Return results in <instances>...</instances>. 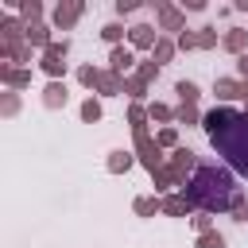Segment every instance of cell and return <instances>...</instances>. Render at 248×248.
<instances>
[{
	"mask_svg": "<svg viewBox=\"0 0 248 248\" xmlns=\"http://www.w3.org/2000/svg\"><path fill=\"white\" fill-rule=\"evenodd\" d=\"M163 213L167 217H190L194 213V202L186 194H170V198H163Z\"/></svg>",
	"mask_w": 248,
	"mask_h": 248,
	"instance_id": "9a60e30c",
	"label": "cell"
},
{
	"mask_svg": "<svg viewBox=\"0 0 248 248\" xmlns=\"http://www.w3.org/2000/svg\"><path fill=\"white\" fill-rule=\"evenodd\" d=\"M198 248H225V236L213 229V232H202L198 236Z\"/></svg>",
	"mask_w": 248,
	"mask_h": 248,
	"instance_id": "d590c367",
	"label": "cell"
},
{
	"mask_svg": "<svg viewBox=\"0 0 248 248\" xmlns=\"http://www.w3.org/2000/svg\"><path fill=\"white\" fill-rule=\"evenodd\" d=\"M124 35H128V27H120V23H105L101 27V39L108 46H124Z\"/></svg>",
	"mask_w": 248,
	"mask_h": 248,
	"instance_id": "83f0119b",
	"label": "cell"
},
{
	"mask_svg": "<svg viewBox=\"0 0 248 248\" xmlns=\"http://www.w3.org/2000/svg\"><path fill=\"white\" fill-rule=\"evenodd\" d=\"M155 23H159V31H186V12L182 8H174V4H167V0H159L155 4Z\"/></svg>",
	"mask_w": 248,
	"mask_h": 248,
	"instance_id": "5b68a950",
	"label": "cell"
},
{
	"mask_svg": "<svg viewBox=\"0 0 248 248\" xmlns=\"http://www.w3.org/2000/svg\"><path fill=\"white\" fill-rule=\"evenodd\" d=\"M174 120H178V124H198V128H202V112H198V105H182V101H178Z\"/></svg>",
	"mask_w": 248,
	"mask_h": 248,
	"instance_id": "f546056e",
	"label": "cell"
},
{
	"mask_svg": "<svg viewBox=\"0 0 248 248\" xmlns=\"http://www.w3.org/2000/svg\"><path fill=\"white\" fill-rule=\"evenodd\" d=\"M39 70H43L50 81H62V78H66V62H62V58H39Z\"/></svg>",
	"mask_w": 248,
	"mask_h": 248,
	"instance_id": "d4e9b609",
	"label": "cell"
},
{
	"mask_svg": "<svg viewBox=\"0 0 248 248\" xmlns=\"http://www.w3.org/2000/svg\"><path fill=\"white\" fill-rule=\"evenodd\" d=\"M232 112H236L232 105H213L209 112H202V132H205V136H217V132L232 120Z\"/></svg>",
	"mask_w": 248,
	"mask_h": 248,
	"instance_id": "9c48e42d",
	"label": "cell"
},
{
	"mask_svg": "<svg viewBox=\"0 0 248 248\" xmlns=\"http://www.w3.org/2000/svg\"><path fill=\"white\" fill-rule=\"evenodd\" d=\"M19 112V93L16 89H8L4 93V101H0V116H16Z\"/></svg>",
	"mask_w": 248,
	"mask_h": 248,
	"instance_id": "d6a6232c",
	"label": "cell"
},
{
	"mask_svg": "<svg viewBox=\"0 0 248 248\" xmlns=\"http://www.w3.org/2000/svg\"><path fill=\"white\" fill-rule=\"evenodd\" d=\"M174 50H178V43L163 35V39L155 43V50H151V62H155V66H163V62H170V58H174Z\"/></svg>",
	"mask_w": 248,
	"mask_h": 248,
	"instance_id": "d6986e66",
	"label": "cell"
},
{
	"mask_svg": "<svg viewBox=\"0 0 248 248\" xmlns=\"http://www.w3.org/2000/svg\"><path fill=\"white\" fill-rule=\"evenodd\" d=\"M19 19L31 27V23H43V4L39 0H19Z\"/></svg>",
	"mask_w": 248,
	"mask_h": 248,
	"instance_id": "603a6c76",
	"label": "cell"
},
{
	"mask_svg": "<svg viewBox=\"0 0 248 248\" xmlns=\"http://www.w3.org/2000/svg\"><path fill=\"white\" fill-rule=\"evenodd\" d=\"M221 50L244 58V54H248V27H229V31L221 35Z\"/></svg>",
	"mask_w": 248,
	"mask_h": 248,
	"instance_id": "7c38bea8",
	"label": "cell"
},
{
	"mask_svg": "<svg viewBox=\"0 0 248 248\" xmlns=\"http://www.w3.org/2000/svg\"><path fill=\"white\" fill-rule=\"evenodd\" d=\"M186 12H205V0H182Z\"/></svg>",
	"mask_w": 248,
	"mask_h": 248,
	"instance_id": "ab89813d",
	"label": "cell"
},
{
	"mask_svg": "<svg viewBox=\"0 0 248 248\" xmlns=\"http://www.w3.org/2000/svg\"><path fill=\"white\" fill-rule=\"evenodd\" d=\"M66 54H70V43H66V39H54V43L43 50V58H62V62H66Z\"/></svg>",
	"mask_w": 248,
	"mask_h": 248,
	"instance_id": "836d02e7",
	"label": "cell"
},
{
	"mask_svg": "<svg viewBox=\"0 0 248 248\" xmlns=\"http://www.w3.org/2000/svg\"><path fill=\"white\" fill-rule=\"evenodd\" d=\"M136 78H140V81H147V85H151V81H155V78H159V66H155V62H140V66H136Z\"/></svg>",
	"mask_w": 248,
	"mask_h": 248,
	"instance_id": "e575fe53",
	"label": "cell"
},
{
	"mask_svg": "<svg viewBox=\"0 0 248 248\" xmlns=\"http://www.w3.org/2000/svg\"><path fill=\"white\" fill-rule=\"evenodd\" d=\"M78 81H81L85 89H97V85H101V70H97L93 62H81V66H78Z\"/></svg>",
	"mask_w": 248,
	"mask_h": 248,
	"instance_id": "484cf974",
	"label": "cell"
},
{
	"mask_svg": "<svg viewBox=\"0 0 248 248\" xmlns=\"http://www.w3.org/2000/svg\"><path fill=\"white\" fill-rule=\"evenodd\" d=\"M66 101H70L66 81H46L43 85V108H66Z\"/></svg>",
	"mask_w": 248,
	"mask_h": 248,
	"instance_id": "4fadbf2b",
	"label": "cell"
},
{
	"mask_svg": "<svg viewBox=\"0 0 248 248\" xmlns=\"http://www.w3.org/2000/svg\"><path fill=\"white\" fill-rule=\"evenodd\" d=\"M244 112H248V108H244Z\"/></svg>",
	"mask_w": 248,
	"mask_h": 248,
	"instance_id": "7bdbcfd3",
	"label": "cell"
},
{
	"mask_svg": "<svg viewBox=\"0 0 248 248\" xmlns=\"http://www.w3.org/2000/svg\"><path fill=\"white\" fill-rule=\"evenodd\" d=\"M155 140H159V147H163V151H174V147H182V143H178V128H174V124L159 128V132H155Z\"/></svg>",
	"mask_w": 248,
	"mask_h": 248,
	"instance_id": "4dcf8cb0",
	"label": "cell"
},
{
	"mask_svg": "<svg viewBox=\"0 0 248 248\" xmlns=\"http://www.w3.org/2000/svg\"><path fill=\"white\" fill-rule=\"evenodd\" d=\"M101 97H124V78L112 74V70H101V85H97Z\"/></svg>",
	"mask_w": 248,
	"mask_h": 248,
	"instance_id": "e0dca14e",
	"label": "cell"
},
{
	"mask_svg": "<svg viewBox=\"0 0 248 248\" xmlns=\"http://www.w3.org/2000/svg\"><path fill=\"white\" fill-rule=\"evenodd\" d=\"M78 112H81V120H85V124H97V120L105 116V108H101V101H97V97H85Z\"/></svg>",
	"mask_w": 248,
	"mask_h": 248,
	"instance_id": "4316f807",
	"label": "cell"
},
{
	"mask_svg": "<svg viewBox=\"0 0 248 248\" xmlns=\"http://www.w3.org/2000/svg\"><path fill=\"white\" fill-rule=\"evenodd\" d=\"M124 97H128V101H136V105H143V97H147V81H140L136 74H132V78H124Z\"/></svg>",
	"mask_w": 248,
	"mask_h": 248,
	"instance_id": "cb8c5ba5",
	"label": "cell"
},
{
	"mask_svg": "<svg viewBox=\"0 0 248 248\" xmlns=\"http://www.w3.org/2000/svg\"><path fill=\"white\" fill-rule=\"evenodd\" d=\"M140 159H136V151H124V147H116V151H108V159H105V167H108V174H128L132 167H136Z\"/></svg>",
	"mask_w": 248,
	"mask_h": 248,
	"instance_id": "5bb4252c",
	"label": "cell"
},
{
	"mask_svg": "<svg viewBox=\"0 0 248 248\" xmlns=\"http://www.w3.org/2000/svg\"><path fill=\"white\" fill-rule=\"evenodd\" d=\"M136 8H140L136 0H116V16H132Z\"/></svg>",
	"mask_w": 248,
	"mask_h": 248,
	"instance_id": "f35d334b",
	"label": "cell"
},
{
	"mask_svg": "<svg viewBox=\"0 0 248 248\" xmlns=\"http://www.w3.org/2000/svg\"><path fill=\"white\" fill-rule=\"evenodd\" d=\"M147 120H151V116H147V105H136V101H132V105H128V128H132V132H147Z\"/></svg>",
	"mask_w": 248,
	"mask_h": 248,
	"instance_id": "7402d4cb",
	"label": "cell"
},
{
	"mask_svg": "<svg viewBox=\"0 0 248 248\" xmlns=\"http://www.w3.org/2000/svg\"><path fill=\"white\" fill-rule=\"evenodd\" d=\"M174 43H178V50H198V39H194V31H182Z\"/></svg>",
	"mask_w": 248,
	"mask_h": 248,
	"instance_id": "74e56055",
	"label": "cell"
},
{
	"mask_svg": "<svg viewBox=\"0 0 248 248\" xmlns=\"http://www.w3.org/2000/svg\"><path fill=\"white\" fill-rule=\"evenodd\" d=\"M174 93H178V101H182V105H198V97H202V89H198V81H190V78H182V81H174Z\"/></svg>",
	"mask_w": 248,
	"mask_h": 248,
	"instance_id": "ffe728a7",
	"label": "cell"
},
{
	"mask_svg": "<svg viewBox=\"0 0 248 248\" xmlns=\"http://www.w3.org/2000/svg\"><path fill=\"white\" fill-rule=\"evenodd\" d=\"M132 151L147 167V174H155L159 167H167V155H163V147H159V140L151 132H132Z\"/></svg>",
	"mask_w": 248,
	"mask_h": 248,
	"instance_id": "3957f363",
	"label": "cell"
},
{
	"mask_svg": "<svg viewBox=\"0 0 248 248\" xmlns=\"http://www.w3.org/2000/svg\"><path fill=\"white\" fill-rule=\"evenodd\" d=\"M167 163H170V167H174V170H178V174H182L186 182H190V174L198 170V155H194V151H190L186 143H182V147H174V151L167 155Z\"/></svg>",
	"mask_w": 248,
	"mask_h": 248,
	"instance_id": "8fae6325",
	"label": "cell"
},
{
	"mask_svg": "<svg viewBox=\"0 0 248 248\" xmlns=\"http://www.w3.org/2000/svg\"><path fill=\"white\" fill-rule=\"evenodd\" d=\"M213 97H217V105H229V101H248V81H240V78H213Z\"/></svg>",
	"mask_w": 248,
	"mask_h": 248,
	"instance_id": "8992f818",
	"label": "cell"
},
{
	"mask_svg": "<svg viewBox=\"0 0 248 248\" xmlns=\"http://www.w3.org/2000/svg\"><path fill=\"white\" fill-rule=\"evenodd\" d=\"M229 217H232V221H248V194H244V190H236V198H232V209H229Z\"/></svg>",
	"mask_w": 248,
	"mask_h": 248,
	"instance_id": "1f68e13d",
	"label": "cell"
},
{
	"mask_svg": "<svg viewBox=\"0 0 248 248\" xmlns=\"http://www.w3.org/2000/svg\"><path fill=\"white\" fill-rule=\"evenodd\" d=\"M132 213L136 217H155V213H163V198L159 194H140L132 202Z\"/></svg>",
	"mask_w": 248,
	"mask_h": 248,
	"instance_id": "2e32d148",
	"label": "cell"
},
{
	"mask_svg": "<svg viewBox=\"0 0 248 248\" xmlns=\"http://www.w3.org/2000/svg\"><path fill=\"white\" fill-rule=\"evenodd\" d=\"M190 225H194V232H198V236H202V232H213V217H209V213L190 217Z\"/></svg>",
	"mask_w": 248,
	"mask_h": 248,
	"instance_id": "8d00e7d4",
	"label": "cell"
},
{
	"mask_svg": "<svg viewBox=\"0 0 248 248\" xmlns=\"http://www.w3.org/2000/svg\"><path fill=\"white\" fill-rule=\"evenodd\" d=\"M81 16H85V4H81V0H58V4L50 8V27H54V31H70Z\"/></svg>",
	"mask_w": 248,
	"mask_h": 248,
	"instance_id": "277c9868",
	"label": "cell"
},
{
	"mask_svg": "<svg viewBox=\"0 0 248 248\" xmlns=\"http://www.w3.org/2000/svg\"><path fill=\"white\" fill-rule=\"evenodd\" d=\"M194 39H198V50H213V46H221L217 27H198V31H194Z\"/></svg>",
	"mask_w": 248,
	"mask_h": 248,
	"instance_id": "f1b7e54d",
	"label": "cell"
},
{
	"mask_svg": "<svg viewBox=\"0 0 248 248\" xmlns=\"http://www.w3.org/2000/svg\"><path fill=\"white\" fill-rule=\"evenodd\" d=\"M209 143L240 178H248V112H232V120L209 136Z\"/></svg>",
	"mask_w": 248,
	"mask_h": 248,
	"instance_id": "7a4b0ae2",
	"label": "cell"
},
{
	"mask_svg": "<svg viewBox=\"0 0 248 248\" xmlns=\"http://www.w3.org/2000/svg\"><path fill=\"white\" fill-rule=\"evenodd\" d=\"M50 31H54L50 23H31V27H27V43H31V46H39V50H46V46L54 43V39H50Z\"/></svg>",
	"mask_w": 248,
	"mask_h": 248,
	"instance_id": "ac0fdd59",
	"label": "cell"
},
{
	"mask_svg": "<svg viewBox=\"0 0 248 248\" xmlns=\"http://www.w3.org/2000/svg\"><path fill=\"white\" fill-rule=\"evenodd\" d=\"M159 39H163V35H159L155 23H132V27H128V46H132V50H155Z\"/></svg>",
	"mask_w": 248,
	"mask_h": 248,
	"instance_id": "52a82bcc",
	"label": "cell"
},
{
	"mask_svg": "<svg viewBox=\"0 0 248 248\" xmlns=\"http://www.w3.org/2000/svg\"><path fill=\"white\" fill-rule=\"evenodd\" d=\"M236 190H240V186H236L232 170H225V167H217V163H198V170L190 174V182H186L178 194H186V198L194 202V209L217 217V213H229V209H232Z\"/></svg>",
	"mask_w": 248,
	"mask_h": 248,
	"instance_id": "6da1fadb",
	"label": "cell"
},
{
	"mask_svg": "<svg viewBox=\"0 0 248 248\" xmlns=\"http://www.w3.org/2000/svg\"><path fill=\"white\" fill-rule=\"evenodd\" d=\"M136 66H140V62H136V50H132V46H112V50H108V70H112V74L132 78Z\"/></svg>",
	"mask_w": 248,
	"mask_h": 248,
	"instance_id": "ba28073f",
	"label": "cell"
},
{
	"mask_svg": "<svg viewBox=\"0 0 248 248\" xmlns=\"http://www.w3.org/2000/svg\"><path fill=\"white\" fill-rule=\"evenodd\" d=\"M0 81L8 85V89H27L31 85V70L27 66H12V62H0Z\"/></svg>",
	"mask_w": 248,
	"mask_h": 248,
	"instance_id": "30bf717a",
	"label": "cell"
},
{
	"mask_svg": "<svg viewBox=\"0 0 248 248\" xmlns=\"http://www.w3.org/2000/svg\"><path fill=\"white\" fill-rule=\"evenodd\" d=\"M232 8H236V12H248V0H236Z\"/></svg>",
	"mask_w": 248,
	"mask_h": 248,
	"instance_id": "b9f144b4",
	"label": "cell"
},
{
	"mask_svg": "<svg viewBox=\"0 0 248 248\" xmlns=\"http://www.w3.org/2000/svg\"><path fill=\"white\" fill-rule=\"evenodd\" d=\"M147 116H151V124H163V128H167V124L174 120V108L163 105V101H147Z\"/></svg>",
	"mask_w": 248,
	"mask_h": 248,
	"instance_id": "44dd1931",
	"label": "cell"
},
{
	"mask_svg": "<svg viewBox=\"0 0 248 248\" xmlns=\"http://www.w3.org/2000/svg\"><path fill=\"white\" fill-rule=\"evenodd\" d=\"M236 74H240V81H248V54L236 58Z\"/></svg>",
	"mask_w": 248,
	"mask_h": 248,
	"instance_id": "60d3db41",
	"label": "cell"
}]
</instances>
